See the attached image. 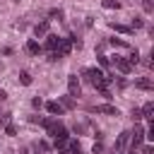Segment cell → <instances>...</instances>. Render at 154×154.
Returning a JSON list of instances; mask_svg holds the SVG:
<instances>
[{"label": "cell", "mask_w": 154, "mask_h": 154, "mask_svg": "<svg viewBox=\"0 0 154 154\" xmlns=\"http://www.w3.org/2000/svg\"><path fill=\"white\" fill-rule=\"evenodd\" d=\"M70 51H72V41H70V38H60L58 48L51 53V60H60V58H67V55H70Z\"/></svg>", "instance_id": "obj_1"}, {"label": "cell", "mask_w": 154, "mask_h": 154, "mask_svg": "<svg viewBox=\"0 0 154 154\" xmlns=\"http://www.w3.org/2000/svg\"><path fill=\"white\" fill-rule=\"evenodd\" d=\"M130 140H132V149H140L142 142H144V128L140 123H135V130L130 132Z\"/></svg>", "instance_id": "obj_2"}, {"label": "cell", "mask_w": 154, "mask_h": 154, "mask_svg": "<svg viewBox=\"0 0 154 154\" xmlns=\"http://www.w3.org/2000/svg\"><path fill=\"white\" fill-rule=\"evenodd\" d=\"M82 77H84L89 84H96V82L103 77V72H101V70H96V67H84V70H82Z\"/></svg>", "instance_id": "obj_3"}, {"label": "cell", "mask_w": 154, "mask_h": 154, "mask_svg": "<svg viewBox=\"0 0 154 154\" xmlns=\"http://www.w3.org/2000/svg\"><path fill=\"white\" fill-rule=\"evenodd\" d=\"M128 142H130V132H128V130H123V132L118 135V140H116L113 154H123V152H125V147H128Z\"/></svg>", "instance_id": "obj_4"}, {"label": "cell", "mask_w": 154, "mask_h": 154, "mask_svg": "<svg viewBox=\"0 0 154 154\" xmlns=\"http://www.w3.org/2000/svg\"><path fill=\"white\" fill-rule=\"evenodd\" d=\"M79 89H82V84H79L77 75H70V77H67V91H70L67 96H72V99H75V96H79Z\"/></svg>", "instance_id": "obj_5"}, {"label": "cell", "mask_w": 154, "mask_h": 154, "mask_svg": "<svg viewBox=\"0 0 154 154\" xmlns=\"http://www.w3.org/2000/svg\"><path fill=\"white\" fill-rule=\"evenodd\" d=\"M91 111H94V113H99V116H118V108H116V106H111V103H101V106H94Z\"/></svg>", "instance_id": "obj_6"}, {"label": "cell", "mask_w": 154, "mask_h": 154, "mask_svg": "<svg viewBox=\"0 0 154 154\" xmlns=\"http://www.w3.org/2000/svg\"><path fill=\"white\" fill-rule=\"evenodd\" d=\"M111 63H113V65H116V67H118V70H120L123 75H128V72L132 70V65L128 63V58H120V55H116V58H113Z\"/></svg>", "instance_id": "obj_7"}, {"label": "cell", "mask_w": 154, "mask_h": 154, "mask_svg": "<svg viewBox=\"0 0 154 154\" xmlns=\"http://www.w3.org/2000/svg\"><path fill=\"white\" fill-rule=\"evenodd\" d=\"M48 26H51V22H48V19H43V22H38V24L34 26V34H36V38H41V36H46V34H48Z\"/></svg>", "instance_id": "obj_8"}, {"label": "cell", "mask_w": 154, "mask_h": 154, "mask_svg": "<svg viewBox=\"0 0 154 154\" xmlns=\"http://www.w3.org/2000/svg\"><path fill=\"white\" fill-rule=\"evenodd\" d=\"M58 43H60V36H55V34H46V51H55L58 48Z\"/></svg>", "instance_id": "obj_9"}, {"label": "cell", "mask_w": 154, "mask_h": 154, "mask_svg": "<svg viewBox=\"0 0 154 154\" xmlns=\"http://www.w3.org/2000/svg\"><path fill=\"white\" fill-rule=\"evenodd\" d=\"M46 111H48L51 116H60V113H63L65 108H63V106H60L58 101H48V103H46Z\"/></svg>", "instance_id": "obj_10"}, {"label": "cell", "mask_w": 154, "mask_h": 154, "mask_svg": "<svg viewBox=\"0 0 154 154\" xmlns=\"http://www.w3.org/2000/svg\"><path fill=\"white\" fill-rule=\"evenodd\" d=\"M142 118H147L149 123H154V103H152V101L144 103V108H142Z\"/></svg>", "instance_id": "obj_11"}, {"label": "cell", "mask_w": 154, "mask_h": 154, "mask_svg": "<svg viewBox=\"0 0 154 154\" xmlns=\"http://www.w3.org/2000/svg\"><path fill=\"white\" fill-rule=\"evenodd\" d=\"M26 53H31V55H38V53H41V46H38V41L29 38V41H26Z\"/></svg>", "instance_id": "obj_12"}, {"label": "cell", "mask_w": 154, "mask_h": 154, "mask_svg": "<svg viewBox=\"0 0 154 154\" xmlns=\"http://www.w3.org/2000/svg\"><path fill=\"white\" fill-rule=\"evenodd\" d=\"M135 87L142 89V91H149V89H152V79H149V77H140V79L135 82Z\"/></svg>", "instance_id": "obj_13"}, {"label": "cell", "mask_w": 154, "mask_h": 154, "mask_svg": "<svg viewBox=\"0 0 154 154\" xmlns=\"http://www.w3.org/2000/svg\"><path fill=\"white\" fill-rule=\"evenodd\" d=\"M128 63H130L132 67L140 63V51H137V48H132V51H130V55H128Z\"/></svg>", "instance_id": "obj_14"}, {"label": "cell", "mask_w": 154, "mask_h": 154, "mask_svg": "<svg viewBox=\"0 0 154 154\" xmlns=\"http://www.w3.org/2000/svg\"><path fill=\"white\" fill-rule=\"evenodd\" d=\"M19 82H22L24 87H29V84H31V72H26V70H22V72H19Z\"/></svg>", "instance_id": "obj_15"}, {"label": "cell", "mask_w": 154, "mask_h": 154, "mask_svg": "<svg viewBox=\"0 0 154 154\" xmlns=\"http://www.w3.org/2000/svg\"><path fill=\"white\" fill-rule=\"evenodd\" d=\"M58 103H60L63 108H75V99H72V96H63Z\"/></svg>", "instance_id": "obj_16"}, {"label": "cell", "mask_w": 154, "mask_h": 154, "mask_svg": "<svg viewBox=\"0 0 154 154\" xmlns=\"http://www.w3.org/2000/svg\"><path fill=\"white\" fill-rule=\"evenodd\" d=\"M111 26H113L116 31H120V34H132V29L125 26V24H116V22H111Z\"/></svg>", "instance_id": "obj_17"}, {"label": "cell", "mask_w": 154, "mask_h": 154, "mask_svg": "<svg viewBox=\"0 0 154 154\" xmlns=\"http://www.w3.org/2000/svg\"><path fill=\"white\" fill-rule=\"evenodd\" d=\"M103 7H106V10H118L120 2H118V0H103Z\"/></svg>", "instance_id": "obj_18"}, {"label": "cell", "mask_w": 154, "mask_h": 154, "mask_svg": "<svg viewBox=\"0 0 154 154\" xmlns=\"http://www.w3.org/2000/svg\"><path fill=\"white\" fill-rule=\"evenodd\" d=\"M142 26H144V19H142V17H135V19H132V26H130V29H142Z\"/></svg>", "instance_id": "obj_19"}, {"label": "cell", "mask_w": 154, "mask_h": 154, "mask_svg": "<svg viewBox=\"0 0 154 154\" xmlns=\"http://www.w3.org/2000/svg\"><path fill=\"white\" fill-rule=\"evenodd\" d=\"M70 154H82V147H79V142H70Z\"/></svg>", "instance_id": "obj_20"}, {"label": "cell", "mask_w": 154, "mask_h": 154, "mask_svg": "<svg viewBox=\"0 0 154 154\" xmlns=\"http://www.w3.org/2000/svg\"><path fill=\"white\" fill-rule=\"evenodd\" d=\"M5 135H10V137H14V135H17V128H14L12 123H10V125H5Z\"/></svg>", "instance_id": "obj_21"}, {"label": "cell", "mask_w": 154, "mask_h": 154, "mask_svg": "<svg viewBox=\"0 0 154 154\" xmlns=\"http://www.w3.org/2000/svg\"><path fill=\"white\" fill-rule=\"evenodd\" d=\"M91 152H94V154H101V152H103V144H101V140H96V142H94Z\"/></svg>", "instance_id": "obj_22"}, {"label": "cell", "mask_w": 154, "mask_h": 154, "mask_svg": "<svg viewBox=\"0 0 154 154\" xmlns=\"http://www.w3.org/2000/svg\"><path fill=\"white\" fill-rule=\"evenodd\" d=\"M111 46H118V48H125L128 43H125L123 38H111Z\"/></svg>", "instance_id": "obj_23"}, {"label": "cell", "mask_w": 154, "mask_h": 154, "mask_svg": "<svg viewBox=\"0 0 154 154\" xmlns=\"http://www.w3.org/2000/svg\"><path fill=\"white\" fill-rule=\"evenodd\" d=\"M31 106H34V108H41V106H43V99H41V96H34V99H31Z\"/></svg>", "instance_id": "obj_24"}, {"label": "cell", "mask_w": 154, "mask_h": 154, "mask_svg": "<svg viewBox=\"0 0 154 154\" xmlns=\"http://www.w3.org/2000/svg\"><path fill=\"white\" fill-rule=\"evenodd\" d=\"M132 120H135V123L142 120V111H140V108H132Z\"/></svg>", "instance_id": "obj_25"}, {"label": "cell", "mask_w": 154, "mask_h": 154, "mask_svg": "<svg viewBox=\"0 0 154 154\" xmlns=\"http://www.w3.org/2000/svg\"><path fill=\"white\" fill-rule=\"evenodd\" d=\"M99 63H101L103 67H108V65H111V60H108V55H99Z\"/></svg>", "instance_id": "obj_26"}, {"label": "cell", "mask_w": 154, "mask_h": 154, "mask_svg": "<svg viewBox=\"0 0 154 154\" xmlns=\"http://www.w3.org/2000/svg\"><path fill=\"white\" fill-rule=\"evenodd\" d=\"M0 120H2V125H10L12 118H10V113H0Z\"/></svg>", "instance_id": "obj_27"}, {"label": "cell", "mask_w": 154, "mask_h": 154, "mask_svg": "<svg viewBox=\"0 0 154 154\" xmlns=\"http://www.w3.org/2000/svg\"><path fill=\"white\" fill-rule=\"evenodd\" d=\"M142 5H144V12H152V10H154V5H152V0H142Z\"/></svg>", "instance_id": "obj_28"}, {"label": "cell", "mask_w": 154, "mask_h": 154, "mask_svg": "<svg viewBox=\"0 0 154 154\" xmlns=\"http://www.w3.org/2000/svg\"><path fill=\"white\" fill-rule=\"evenodd\" d=\"M142 154H154V147H152V144H144V147H142Z\"/></svg>", "instance_id": "obj_29"}, {"label": "cell", "mask_w": 154, "mask_h": 154, "mask_svg": "<svg viewBox=\"0 0 154 154\" xmlns=\"http://www.w3.org/2000/svg\"><path fill=\"white\" fill-rule=\"evenodd\" d=\"M2 99H7V94H5L2 89H0V101H2Z\"/></svg>", "instance_id": "obj_30"}, {"label": "cell", "mask_w": 154, "mask_h": 154, "mask_svg": "<svg viewBox=\"0 0 154 154\" xmlns=\"http://www.w3.org/2000/svg\"><path fill=\"white\" fill-rule=\"evenodd\" d=\"M58 154H70V152H58Z\"/></svg>", "instance_id": "obj_31"}]
</instances>
